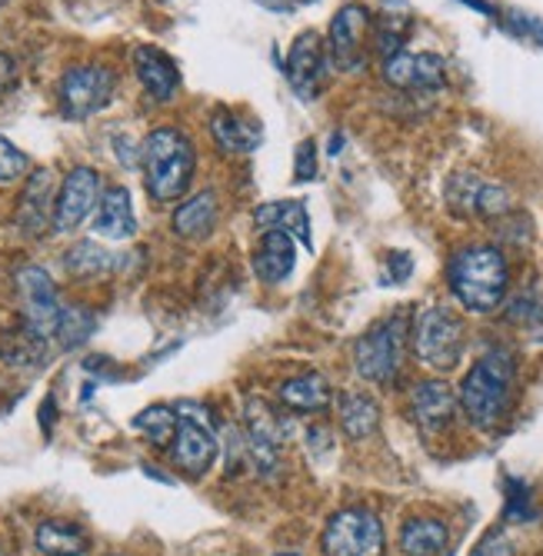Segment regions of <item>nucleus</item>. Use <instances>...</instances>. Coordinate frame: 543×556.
<instances>
[{"instance_id":"nucleus-37","label":"nucleus","mask_w":543,"mask_h":556,"mask_svg":"<svg viewBox=\"0 0 543 556\" xmlns=\"http://www.w3.org/2000/svg\"><path fill=\"white\" fill-rule=\"evenodd\" d=\"M14 84H17V61H14L11 54H4V50H0V93L11 90Z\"/></svg>"},{"instance_id":"nucleus-12","label":"nucleus","mask_w":543,"mask_h":556,"mask_svg":"<svg viewBox=\"0 0 543 556\" xmlns=\"http://www.w3.org/2000/svg\"><path fill=\"white\" fill-rule=\"evenodd\" d=\"M447 204L457 217H504L510 211V193L480 174H454L447 184Z\"/></svg>"},{"instance_id":"nucleus-25","label":"nucleus","mask_w":543,"mask_h":556,"mask_svg":"<svg viewBox=\"0 0 543 556\" xmlns=\"http://www.w3.org/2000/svg\"><path fill=\"white\" fill-rule=\"evenodd\" d=\"M451 533L433 517H414L401 530V553L404 556H443L447 553Z\"/></svg>"},{"instance_id":"nucleus-28","label":"nucleus","mask_w":543,"mask_h":556,"mask_svg":"<svg viewBox=\"0 0 543 556\" xmlns=\"http://www.w3.org/2000/svg\"><path fill=\"white\" fill-rule=\"evenodd\" d=\"M93 327H97V317L90 307H84V303H67V307H61L54 340L61 343V350H77L80 343L90 340Z\"/></svg>"},{"instance_id":"nucleus-6","label":"nucleus","mask_w":543,"mask_h":556,"mask_svg":"<svg viewBox=\"0 0 543 556\" xmlns=\"http://www.w3.org/2000/svg\"><path fill=\"white\" fill-rule=\"evenodd\" d=\"M414 353L433 370H454L464 357V324L447 307H427L414 320Z\"/></svg>"},{"instance_id":"nucleus-1","label":"nucleus","mask_w":543,"mask_h":556,"mask_svg":"<svg viewBox=\"0 0 543 556\" xmlns=\"http://www.w3.org/2000/svg\"><path fill=\"white\" fill-rule=\"evenodd\" d=\"M140 167H143L147 193L157 204H177L193 180L197 147L180 127H157L140 143Z\"/></svg>"},{"instance_id":"nucleus-26","label":"nucleus","mask_w":543,"mask_h":556,"mask_svg":"<svg viewBox=\"0 0 543 556\" xmlns=\"http://www.w3.org/2000/svg\"><path fill=\"white\" fill-rule=\"evenodd\" d=\"M0 361L14 370H37L47 364V340L27 327L0 333Z\"/></svg>"},{"instance_id":"nucleus-34","label":"nucleus","mask_w":543,"mask_h":556,"mask_svg":"<svg viewBox=\"0 0 543 556\" xmlns=\"http://www.w3.org/2000/svg\"><path fill=\"white\" fill-rule=\"evenodd\" d=\"M293 174H298V180L317 177V143L314 140H304L298 147V164H293Z\"/></svg>"},{"instance_id":"nucleus-41","label":"nucleus","mask_w":543,"mask_h":556,"mask_svg":"<svg viewBox=\"0 0 543 556\" xmlns=\"http://www.w3.org/2000/svg\"><path fill=\"white\" fill-rule=\"evenodd\" d=\"M280 556H301V553H280Z\"/></svg>"},{"instance_id":"nucleus-5","label":"nucleus","mask_w":543,"mask_h":556,"mask_svg":"<svg viewBox=\"0 0 543 556\" xmlns=\"http://www.w3.org/2000/svg\"><path fill=\"white\" fill-rule=\"evenodd\" d=\"M404 340H407V317L393 314L374 324L354 346V367L367 383H390L404 361Z\"/></svg>"},{"instance_id":"nucleus-30","label":"nucleus","mask_w":543,"mask_h":556,"mask_svg":"<svg viewBox=\"0 0 543 556\" xmlns=\"http://www.w3.org/2000/svg\"><path fill=\"white\" fill-rule=\"evenodd\" d=\"M383 80L393 87V90H414V80H417V61L407 50H397V54L383 58Z\"/></svg>"},{"instance_id":"nucleus-20","label":"nucleus","mask_w":543,"mask_h":556,"mask_svg":"<svg viewBox=\"0 0 543 556\" xmlns=\"http://www.w3.org/2000/svg\"><path fill=\"white\" fill-rule=\"evenodd\" d=\"M211 137L214 143L224 150V154H254L261 147V124L247 121V117H237L233 111L220 108L214 111L211 117Z\"/></svg>"},{"instance_id":"nucleus-19","label":"nucleus","mask_w":543,"mask_h":556,"mask_svg":"<svg viewBox=\"0 0 543 556\" xmlns=\"http://www.w3.org/2000/svg\"><path fill=\"white\" fill-rule=\"evenodd\" d=\"M298 264V243L287 230H264L261 247L254 254V270L264 283H280L293 274Z\"/></svg>"},{"instance_id":"nucleus-38","label":"nucleus","mask_w":543,"mask_h":556,"mask_svg":"<svg viewBox=\"0 0 543 556\" xmlns=\"http://www.w3.org/2000/svg\"><path fill=\"white\" fill-rule=\"evenodd\" d=\"M411 270H414V261L407 257V254H390V277H393V283H404L407 277H411Z\"/></svg>"},{"instance_id":"nucleus-22","label":"nucleus","mask_w":543,"mask_h":556,"mask_svg":"<svg viewBox=\"0 0 543 556\" xmlns=\"http://www.w3.org/2000/svg\"><path fill=\"white\" fill-rule=\"evenodd\" d=\"M254 224L261 230H287L290 237H298L304 247H311V217L301 200H274L254 211Z\"/></svg>"},{"instance_id":"nucleus-9","label":"nucleus","mask_w":543,"mask_h":556,"mask_svg":"<svg viewBox=\"0 0 543 556\" xmlns=\"http://www.w3.org/2000/svg\"><path fill=\"white\" fill-rule=\"evenodd\" d=\"M374 14L364 4H343L330 21L327 34V58L340 71H361L367 64V40H370Z\"/></svg>"},{"instance_id":"nucleus-33","label":"nucleus","mask_w":543,"mask_h":556,"mask_svg":"<svg viewBox=\"0 0 543 556\" xmlns=\"http://www.w3.org/2000/svg\"><path fill=\"white\" fill-rule=\"evenodd\" d=\"M507 520H514V523H527V520H533L536 517V510H533V503H530V493H527V483L523 480H507Z\"/></svg>"},{"instance_id":"nucleus-39","label":"nucleus","mask_w":543,"mask_h":556,"mask_svg":"<svg viewBox=\"0 0 543 556\" xmlns=\"http://www.w3.org/2000/svg\"><path fill=\"white\" fill-rule=\"evenodd\" d=\"M40 427L51 433V427H54V396H47L43 400V407H40Z\"/></svg>"},{"instance_id":"nucleus-24","label":"nucleus","mask_w":543,"mask_h":556,"mask_svg":"<svg viewBox=\"0 0 543 556\" xmlns=\"http://www.w3.org/2000/svg\"><path fill=\"white\" fill-rule=\"evenodd\" d=\"M34 540L43 556H84L90 549V536L84 533V527L71 520H43Z\"/></svg>"},{"instance_id":"nucleus-3","label":"nucleus","mask_w":543,"mask_h":556,"mask_svg":"<svg viewBox=\"0 0 543 556\" xmlns=\"http://www.w3.org/2000/svg\"><path fill=\"white\" fill-rule=\"evenodd\" d=\"M447 283L470 314H493L507 296L510 267L497 247H464L447 267Z\"/></svg>"},{"instance_id":"nucleus-13","label":"nucleus","mask_w":543,"mask_h":556,"mask_svg":"<svg viewBox=\"0 0 543 556\" xmlns=\"http://www.w3.org/2000/svg\"><path fill=\"white\" fill-rule=\"evenodd\" d=\"M327 43L320 34L314 30H304L298 40H293L290 54H287V64H283V74L301 100H314L320 90H324V80H327Z\"/></svg>"},{"instance_id":"nucleus-8","label":"nucleus","mask_w":543,"mask_h":556,"mask_svg":"<svg viewBox=\"0 0 543 556\" xmlns=\"http://www.w3.org/2000/svg\"><path fill=\"white\" fill-rule=\"evenodd\" d=\"M17 296H21V320L27 330H34L37 337L51 340L58 330V317H61V293L43 267L27 264L17 270Z\"/></svg>"},{"instance_id":"nucleus-10","label":"nucleus","mask_w":543,"mask_h":556,"mask_svg":"<svg viewBox=\"0 0 543 556\" xmlns=\"http://www.w3.org/2000/svg\"><path fill=\"white\" fill-rule=\"evenodd\" d=\"M171 460L180 473L187 477H204L214 460H217V437L207 427V417L201 414H187L180 407L177 414V430H174V443H171Z\"/></svg>"},{"instance_id":"nucleus-14","label":"nucleus","mask_w":543,"mask_h":556,"mask_svg":"<svg viewBox=\"0 0 543 556\" xmlns=\"http://www.w3.org/2000/svg\"><path fill=\"white\" fill-rule=\"evenodd\" d=\"M134 74L140 80V87L151 93L157 104H167V100L177 97L180 90V71L174 64L171 54H164L161 47L143 43L134 50Z\"/></svg>"},{"instance_id":"nucleus-21","label":"nucleus","mask_w":543,"mask_h":556,"mask_svg":"<svg viewBox=\"0 0 543 556\" xmlns=\"http://www.w3.org/2000/svg\"><path fill=\"white\" fill-rule=\"evenodd\" d=\"M280 403L293 414H320L330 407V383L320 374H301L277 390Z\"/></svg>"},{"instance_id":"nucleus-27","label":"nucleus","mask_w":543,"mask_h":556,"mask_svg":"<svg viewBox=\"0 0 543 556\" xmlns=\"http://www.w3.org/2000/svg\"><path fill=\"white\" fill-rule=\"evenodd\" d=\"M64 267L77 280H97V277H108L117 270V257L111 254V250H104L101 243L77 240L64 254Z\"/></svg>"},{"instance_id":"nucleus-11","label":"nucleus","mask_w":543,"mask_h":556,"mask_svg":"<svg viewBox=\"0 0 543 556\" xmlns=\"http://www.w3.org/2000/svg\"><path fill=\"white\" fill-rule=\"evenodd\" d=\"M101 193H104L101 174L93 167H74L54 197V224L51 227L58 233L77 230L97 211V204H101Z\"/></svg>"},{"instance_id":"nucleus-15","label":"nucleus","mask_w":543,"mask_h":556,"mask_svg":"<svg viewBox=\"0 0 543 556\" xmlns=\"http://www.w3.org/2000/svg\"><path fill=\"white\" fill-rule=\"evenodd\" d=\"M411 414L424 433L447 430L457 417V393L443 380H424L411 396Z\"/></svg>"},{"instance_id":"nucleus-4","label":"nucleus","mask_w":543,"mask_h":556,"mask_svg":"<svg viewBox=\"0 0 543 556\" xmlns=\"http://www.w3.org/2000/svg\"><path fill=\"white\" fill-rule=\"evenodd\" d=\"M117 90V74L104 64H74L58 80V108L67 121L101 114Z\"/></svg>"},{"instance_id":"nucleus-29","label":"nucleus","mask_w":543,"mask_h":556,"mask_svg":"<svg viewBox=\"0 0 543 556\" xmlns=\"http://www.w3.org/2000/svg\"><path fill=\"white\" fill-rule=\"evenodd\" d=\"M134 427L140 433H147L154 446H167L174 440V430H177V414L171 407H147L143 414H137Z\"/></svg>"},{"instance_id":"nucleus-35","label":"nucleus","mask_w":543,"mask_h":556,"mask_svg":"<svg viewBox=\"0 0 543 556\" xmlns=\"http://www.w3.org/2000/svg\"><path fill=\"white\" fill-rule=\"evenodd\" d=\"M470 556H517V553H514V546H510L507 536H501V533H487V536L473 546Z\"/></svg>"},{"instance_id":"nucleus-31","label":"nucleus","mask_w":543,"mask_h":556,"mask_svg":"<svg viewBox=\"0 0 543 556\" xmlns=\"http://www.w3.org/2000/svg\"><path fill=\"white\" fill-rule=\"evenodd\" d=\"M417 61V80H414V90H440L443 84H447V64H443V58L437 54H414Z\"/></svg>"},{"instance_id":"nucleus-42","label":"nucleus","mask_w":543,"mask_h":556,"mask_svg":"<svg viewBox=\"0 0 543 556\" xmlns=\"http://www.w3.org/2000/svg\"><path fill=\"white\" fill-rule=\"evenodd\" d=\"M301 4H311V0H301Z\"/></svg>"},{"instance_id":"nucleus-32","label":"nucleus","mask_w":543,"mask_h":556,"mask_svg":"<svg viewBox=\"0 0 543 556\" xmlns=\"http://www.w3.org/2000/svg\"><path fill=\"white\" fill-rule=\"evenodd\" d=\"M30 170V157L21 147H14L4 134H0V184L21 180Z\"/></svg>"},{"instance_id":"nucleus-36","label":"nucleus","mask_w":543,"mask_h":556,"mask_svg":"<svg viewBox=\"0 0 543 556\" xmlns=\"http://www.w3.org/2000/svg\"><path fill=\"white\" fill-rule=\"evenodd\" d=\"M507 27H510L514 34H520V37H533L536 43H543V21L530 17V14H514Z\"/></svg>"},{"instance_id":"nucleus-23","label":"nucleus","mask_w":543,"mask_h":556,"mask_svg":"<svg viewBox=\"0 0 543 556\" xmlns=\"http://www.w3.org/2000/svg\"><path fill=\"white\" fill-rule=\"evenodd\" d=\"M337 414H340L343 433H348L351 440H367V437H374L377 427H380V407L374 403V396L357 393V390L340 393V400H337Z\"/></svg>"},{"instance_id":"nucleus-17","label":"nucleus","mask_w":543,"mask_h":556,"mask_svg":"<svg viewBox=\"0 0 543 556\" xmlns=\"http://www.w3.org/2000/svg\"><path fill=\"white\" fill-rule=\"evenodd\" d=\"M220 220V200L214 190H201L187 200H180L174 217H171V230L184 240H207L214 233Z\"/></svg>"},{"instance_id":"nucleus-16","label":"nucleus","mask_w":543,"mask_h":556,"mask_svg":"<svg viewBox=\"0 0 543 556\" xmlns=\"http://www.w3.org/2000/svg\"><path fill=\"white\" fill-rule=\"evenodd\" d=\"M54 177L51 170H37L30 174L24 193H21V204H17V224L27 237L43 233V227L54 224Z\"/></svg>"},{"instance_id":"nucleus-43","label":"nucleus","mask_w":543,"mask_h":556,"mask_svg":"<svg viewBox=\"0 0 543 556\" xmlns=\"http://www.w3.org/2000/svg\"><path fill=\"white\" fill-rule=\"evenodd\" d=\"M0 556H4V549H0Z\"/></svg>"},{"instance_id":"nucleus-2","label":"nucleus","mask_w":543,"mask_h":556,"mask_svg":"<svg viewBox=\"0 0 543 556\" xmlns=\"http://www.w3.org/2000/svg\"><path fill=\"white\" fill-rule=\"evenodd\" d=\"M514 383H517V370L507 353H487L460 380L457 407L473 427L497 430L510 414Z\"/></svg>"},{"instance_id":"nucleus-7","label":"nucleus","mask_w":543,"mask_h":556,"mask_svg":"<svg viewBox=\"0 0 543 556\" xmlns=\"http://www.w3.org/2000/svg\"><path fill=\"white\" fill-rule=\"evenodd\" d=\"M320 546L327 556H383V523L364 507H348L327 520Z\"/></svg>"},{"instance_id":"nucleus-40","label":"nucleus","mask_w":543,"mask_h":556,"mask_svg":"<svg viewBox=\"0 0 543 556\" xmlns=\"http://www.w3.org/2000/svg\"><path fill=\"white\" fill-rule=\"evenodd\" d=\"M257 4H264V8H270V11H290L293 0H257Z\"/></svg>"},{"instance_id":"nucleus-18","label":"nucleus","mask_w":543,"mask_h":556,"mask_svg":"<svg viewBox=\"0 0 543 556\" xmlns=\"http://www.w3.org/2000/svg\"><path fill=\"white\" fill-rule=\"evenodd\" d=\"M93 233L104 240H130L137 233V217L127 187H111L101 193V204L93 214Z\"/></svg>"}]
</instances>
